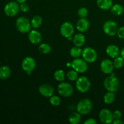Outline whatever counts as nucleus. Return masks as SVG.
Masks as SVG:
<instances>
[{
	"instance_id": "nucleus-1",
	"label": "nucleus",
	"mask_w": 124,
	"mask_h": 124,
	"mask_svg": "<svg viewBox=\"0 0 124 124\" xmlns=\"http://www.w3.org/2000/svg\"><path fill=\"white\" fill-rule=\"evenodd\" d=\"M104 86L108 92L115 93L119 89V81L118 79L114 76H108L104 79Z\"/></svg>"
},
{
	"instance_id": "nucleus-2",
	"label": "nucleus",
	"mask_w": 124,
	"mask_h": 124,
	"mask_svg": "<svg viewBox=\"0 0 124 124\" xmlns=\"http://www.w3.org/2000/svg\"><path fill=\"white\" fill-rule=\"evenodd\" d=\"M93 104L89 99H83L80 101L77 104L76 110L77 111L82 115H85L89 113L92 110Z\"/></svg>"
},
{
	"instance_id": "nucleus-3",
	"label": "nucleus",
	"mask_w": 124,
	"mask_h": 124,
	"mask_svg": "<svg viewBox=\"0 0 124 124\" xmlns=\"http://www.w3.org/2000/svg\"><path fill=\"white\" fill-rule=\"evenodd\" d=\"M31 27V23L26 17L21 16L16 21V27L17 30L22 33L29 32Z\"/></svg>"
},
{
	"instance_id": "nucleus-4",
	"label": "nucleus",
	"mask_w": 124,
	"mask_h": 124,
	"mask_svg": "<svg viewBox=\"0 0 124 124\" xmlns=\"http://www.w3.org/2000/svg\"><path fill=\"white\" fill-rule=\"evenodd\" d=\"M91 84L89 79L85 76L78 78L76 82V87L81 93H86L90 88Z\"/></svg>"
},
{
	"instance_id": "nucleus-5",
	"label": "nucleus",
	"mask_w": 124,
	"mask_h": 124,
	"mask_svg": "<svg viewBox=\"0 0 124 124\" xmlns=\"http://www.w3.org/2000/svg\"><path fill=\"white\" fill-rule=\"evenodd\" d=\"M71 67L78 73H83L85 72L88 69V65L87 62L84 59L78 58H75V59L72 61Z\"/></svg>"
},
{
	"instance_id": "nucleus-6",
	"label": "nucleus",
	"mask_w": 124,
	"mask_h": 124,
	"mask_svg": "<svg viewBox=\"0 0 124 124\" xmlns=\"http://www.w3.org/2000/svg\"><path fill=\"white\" fill-rule=\"evenodd\" d=\"M82 59H84L87 62L93 63L96 60L97 53L93 48L87 47L82 50Z\"/></svg>"
},
{
	"instance_id": "nucleus-7",
	"label": "nucleus",
	"mask_w": 124,
	"mask_h": 124,
	"mask_svg": "<svg viewBox=\"0 0 124 124\" xmlns=\"http://www.w3.org/2000/svg\"><path fill=\"white\" fill-rule=\"evenodd\" d=\"M19 10V6L18 2L15 1H11L6 4L4 11L7 16L13 17L18 14Z\"/></svg>"
},
{
	"instance_id": "nucleus-8",
	"label": "nucleus",
	"mask_w": 124,
	"mask_h": 124,
	"mask_svg": "<svg viewBox=\"0 0 124 124\" xmlns=\"http://www.w3.org/2000/svg\"><path fill=\"white\" fill-rule=\"evenodd\" d=\"M58 92L63 97H69L73 93V88L68 82H61L58 87Z\"/></svg>"
},
{
	"instance_id": "nucleus-9",
	"label": "nucleus",
	"mask_w": 124,
	"mask_h": 124,
	"mask_svg": "<svg viewBox=\"0 0 124 124\" xmlns=\"http://www.w3.org/2000/svg\"><path fill=\"white\" fill-rule=\"evenodd\" d=\"M104 33L108 36H113L117 34L118 28L116 23L113 21L109 20L105 22L103 25Z\"/></svg>"
},
{
	"instance_id": "nucleus-10",
	"label": "nucleus",
	"mask_w": 124,
	"mask_h": 124,
	"mask_svg": "<svg viewBox=\"0 0 124 124\" xmlns=\"http://www.w3.org/2000/svg\"><path fill=\"white\" fill-rule=\"evenodd\" d=\"M36 66V62L35 59L30 56L25 57L22 62L21 67L24 71L27 73L28 75H30L32 70Z\"/></svg>"
},
{
	"instance_id": "nucleus-11",
	"label": "nucleus",
	"mask_w": 124,
	"mask_h": 124,
	"mask_svg": "<svg viewBox=\"0 0 124 124\" xmlns=\"http://www.w3.org/2000/svg\"><path fill=\"white\" fill-rule=\"evenodd\" d=\"M99 118L102 123L105 124L112 123L114 120L113 115L112 113L106 108L101 110L99 114Z\"/></svg>"
},
{
	"instance_id": "nucleus-12",
	"label": "nucleus",
	"mask_w": 124,
	"mask_h": 124,
	"mask_svg": "<svg viewBox=\"0 0 124 124\" xmlns=\"http://www.w3.org/2000/svg\"><path fill=\"white\" fill-rule=\"evenodd\" d=\"M74 32V27L72 24L69 22H65L61 25L60 27L61 35L64 38L70 37L72 36Z\"/></svg>"
},
{
	"instance_id": "nucleus-13",
	"label": "nucleus",
	"mask_w": 124,
	"mask_h": 124,
	"mask_svg": "<svg viewBox=\"0 0 124 124\" xmlns=\"http://www.w3.org/2000/svg\"><path fill=\"white\" fill-rule=\"evenodd\" d=\"M38 91L40 94L46 98H50L54 94L53 87L48 84H43L39 86Z\"/></svg>"
},
{
	"instance_id": "nucleus-14",
	"label": "nucleus",
	"mask_w": 124,
	"mask_h": 124,
	"mask_svg": "<svg viewBox=\"0 0 124 124\" xmlns=\"http://www.w3.org/2000/svg\"><path fill=\"white\" fill-rule=\"evenodd\" d=\"M100 67L101 71L107 75L111 74L114 69L113 64L108 59H104L101 63Z\"/></svg>"
},
{
	"instance_id": "nucleus-15",
	"label": "nucleus",
	"mask_w": 124,
	"mask_h": 124,
	"mask_svg": "<svg viewBox=\"0 0 124 124\" xmlns=\"http://www.w3.org/2000/svg\"><path fill=\"white\" fill-rule=\"evenodd\" d=\"M29 41L33 44H38L42 41V35L37 30H31L28 35Z\"/></svg>"
},
{
	"instance_id": "nucleus-16",
	"label": "nucleus",
	"mask_w": 124,
	"mask_h": 124,
	"mask_svg": "<svg viewBox=\"0 0 124 124\" xmlns=\"http://www.w3.org/2000/svg\"><path fill=\"white\" fill-rule=\"evenodd\" d=\"M106 53L113 59H115L121 55V51L119 47L114 44H110L107 47Z\"/></svg>"
},
{
	"instance_id": "nucleus-17",
	"label": "nucleus",
	"mask_w": 124,
	"mask_h": 124,
	"mask_svg": "<svg viewBox=\"0 0 124 124\" xmlns=\"http://www.w3.org/2000/svg\"><path fill=\"white\" fill-rule=\"evenodd\" d=\"M90 26L89 21L85 18H80L76 23V29L79 32H85Z\"/></svg>"
},
{
	"instance_id": "nucleus-18",
	"label": "nucleus",
	"mask_w": 124,
	"mask_h": 124,
	"mask_svg": "<svg viewBox=\"0 0 124 124\" xmlns=\"http://www.w3.org/2000/svg\"><path fill=\"white\" fill-rule=\"evenodd\" d=\"M96 4L99 8L106 10L112 7L113 0H97Z\"/></svg>"
},
{
	"instance_id": "nucleus-19",
	"label": "nucleus",
	"mask_w": 124,
	"mask_h": 124,
	"mask_svg": "<svg viewBox=\"0 0 124 124\" xmlns=\"http://www.w3.org/2000/svg\"><path fill=\"white\" fill-rule=\"evenodd\" d=\"M85 41V38L82 33H77L73 38V42L74 45L76 47H82L84 44Z\"/></svg>"
},
{
	"instance_id": "nucleus-20",
	"label": "nucleus",
	"mask_w": 124,
	"mask_h": 124,
	"mask_svg": "<svg viewBox=\"0 0 124 124\" xmlns=\"http://www.w3.org/2000/svg\"><path fill=\"white\" fill-rule=\"evenodd\" d=\"M11 75V70L8 66H2L0 67V79H6L10 77Z\"/></svg>"
},
{
	"instance_id": "nucleus-21",
	"label": "nucleus",
	"mask_w": 124,
	"mask_h": 124,
	"mask_svg": "<svg viewBox=\"0 0 124 124\" xmlns=\"http://www.w3.org/2000/svg\"><path fill=\"white\" fill-rule=\"evenodd\" d=\"M81 114L78 112H73L69 116V122L71 124H78L81 119Z\"/></svg>"
},
{
	"instance_id": "nucleus-22",
	"label": "nucleus",
	"mask_w": 124,
	"mask_h": 124,
	"mask_svg": "<svg viewBox=\"0 0 124 124\" xmlns=\"http://www.w3.org/2000/svg\"><path fill=\"white\" fill-rule=\"evenodd\" d=\"M111 12L114 15H121L124 12L123 6H121V4H116L112 6V7H111Z\"/></svg>"
},
{
	"instance_id": "nucleus-23",
	"label": "nucleus",
	"mask_w": 124,
	"mask_h": 124,
	"mask_svg": "<svg viewBox=\"0 0 124 124\" xmlns=\"http://www.w3.org/2000/svg\"><path fill=\"white\" fill-rule=\"evenodd\" d=\"M31 25L34 29H38L39 27L42 23V19L40 16L36 15L33 17L31 20Z\"/></svg>"
},
{
	"instance_id": "nucleus-24",
	"label": "nucleus",
	"mask_w": 124,
	"mask_h": 124,
	"mask_svg": "<svg viewBox=\"0 0 124 124\" xmlns=\"http://www.w3.org/2000/svg\"><path fill=\"white\" fill-rule=\"evenodd\" d=\"M115 99V93L111 92H108L105 93L104 96V102L107 104H111L114 102Z\"/></svg>"
},
{
	"instance_id": "nucleus-25",
	"label": "nucleus",
	"mask_w": 124,
	"mask_h": 124,
	"mask_svg": "<svg viewBox=\"0 0 124 124\" xmlns=\"http://www.w3.org/2000/svg\"><path fill=\"white\" fill-rule=\"evenodd\" d=\"M82 50L80 47H72L70 50V54L71 57L74 58H79L82 55Z\"/></svg>"
},
{
	"instance_id": "nucleus-26",
	"label": "nucleus",
	"mask_w": 124,
	"mask_h": 124,
	"mask_svg": "<svg viewBox=\"0 0 124 124\" xmlns=\"http://www.w3.org/2000/svg\"><path fill=\"white\" fill-rule=\"evenodd\" d=\"M51 47L46 43L41 44L38 47V51L42 54H48L51 52Z\"/></svg>"
},
{
	"instance_id": "nucleus-27",
	"label": "nucleus",
	"mask_w": 124,
	"mask_h": 124,
	"mask_svg": "<svg viewBox=\"0 0 124 124\" xmlns=\"http://www.w3.org/2000/svg\"><path fill=\"white\" fill-rule=\"evenodd\" d=\"M54 78L58 82H63L65 79V73L62 70H57L54 73Z\"/></svg>"
},
{
	"instance_id": "nucleus-28",
	"label": "nucleus",
	"mask_w": 124,
	"mask_h": 124,
	"mask_svg": "<svg viewBox=\"0 0 124 124\" xmlns=\"http://www.w3.org/2000/svg\"><path fill=\"white\" fill-rule=\"evenodd\" d=\"M113 64V66L115 68L117 69H121L123 67L124 64V59L121 56H118L115 58Z\"/></svg>"
},
{
	"instance_id": "nucleus-29",
	"label": "nucleus",
	"mask_w": 124,
	"mask_h": 124,
	"mask_svg": "<svg viewBox=\"0 0 124 124\" xmlns=\"http://www.w3.org/2000/svg\"><path fill=\"white\" fill-rule=\"evenodd\" d=\"M67 78L69 81H75L77 80L78 78V73L75 70L73 69L72 70H70L67 73Z\"/></svg>"
},
{
	"instance_id": "nucleus-30",
	"label": "nucleus",
	"mask_w": 124,
	"mask_h": 124,
	"mask_svg": "<svg viewBox=\"0 0 124 124\" xmlns=\"http://www.w3.org/2000/svg\"><path fill=\"white\" fill-rule=\"evenodd\" d=\"M50 103L53 106H59L61 104V99L57 96H52L50 98Z\"/></svg>"
},
{
	"instance_id": "nucleus-31",
	"label": "nucleus",
	"mask_w": 124,
	"mask_h": 124,
	"mask_svg": "<svg viewBox=\"0 0 124 124\" xmlns=\"http://www.w3.org/2000/svg\"><path fill=\"white\" fill-rule=\"evenodd\" d=\"M78 15L80 18H85L88 15V10L85 7H81L78 10Z\"/></svg>"
},
{
	"instance_id": "nucleus-32",
	"label": "nucleus",
	"mask_w": 124,
	"mask_h": 124,
	"mask_svg": "<svg viewBox=\"0 0 124 124\" xmlns=\"http://www.w3.org/2000/svg\"><path fill=\"white\" fill-rule=\"evenodd\" d=\"M29 6L25 2L20 4L19 6V10L23 12H27L29 10Z\"/></svg>"
},
{
	"instance_id": "nucleus-33",
	"label": "nucleus",
	"mask_w": 124,
	"mask_h": 124,
	"mask_svg": "<svg viewBox=\"0 0 124 124\" xmlns=\"http://www.w3.org/2000/svg\"><path fill=\"white\" fill-rule=\"evenodd\" d=\"M117 35L119 38L124 39V26L121 27L119 29H118Z\"/></svg>"
},
{
	"instance_id": "nucleus-34",
	"label": "nucleus",
	"mask_w": 124,
	"mask_h": 124,
	"mask_svg": "<svg viewBox=\"0 0 124 124\" xmlns=\"http://www.w3.org/2000/svg\"><path fill=\"white\" fill-rule=\"evenodd\" d=\"M113 115L114 119H121V117H122V113L119 110H116L115 111H114Z\"/></svg>"
},
{
	"instance_id": "nucleus-35",
	"label": "nucleus",
	"mask_w": 124,
	"mask_h": 124,
	"mask_svg": "<svg viewBox=\"0 0 124 124\" xmlns=\"http://www.w3.org/2000/svg\"><path fill=\"white\" fill-rule=\"evenodd\" d=\"M96 121L93 118L88 119L84 122V124H96Z\"/></svg>"
},
{
	"instance_id": "nucleus-36",
	"label": "nucleus",
	"mask_w": 124,
	"mask_h": 124,
	"mask_svg": "<svg viewBox=\"0 0 124 124\" xmlns=\"http://www.w3.org/2000/svg\"><path fill=\"white\" fill-rule=\"evenodd\" d=\"M113 124H124V122L121 120L120 119H114L113 121Z\"/></svg>"
},
{
	"instance_id": "nucleus-37",
	"label": "nucleus",
	"mask_w": 124,
	"mask_h": 124,
	"mask_svg": "<svg viewBox=\"0 0 124 124\" xmlns=\"http://www.w3.org/2000/svg\"><path fill=\"white\" fill-rule=\"evenodd\" d=\"M121 56L124 59V47L121 51Z\"/></svg>"
},
{
	"instance_id": "nucleus-38",
	"label": "nucleus",
	"mask_w": 124,
	"mask_h": 124,
	"mask_svg": "<svg viewBox=\"0 0 124 124\" xmlns=\"http://www.w3.org/2000/svg\"><path fill=\"white\" fill-rule=\"evenodd\" d=\"M27 0H16V2H18L19 4H22L24 3V2H25Z\"/></svg>"
},
{
	"instance_id": "nucleus-39",
	"label": "nucleus",
	"mask_w": 124,
	"mask_h": 124,
	"mask_svg": "<svg viewBox=\"0 0 124 124\" xmlns=\"http://www.w3.org/2000/svg\"><path fill=\"white\" fill-rule=\"evenodd\" d=\"M68 39L69 40V41H71V40H73V39H72V37H71V36H70V37H69V38H68Z\"/></svg>"
}]
</instances>
